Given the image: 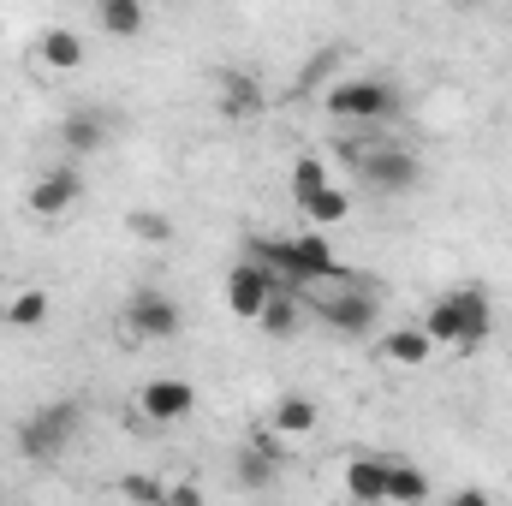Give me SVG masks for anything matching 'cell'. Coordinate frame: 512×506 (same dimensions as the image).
I'll return each mask as SVG.
<instances>
[{"label":"cell","mask_w":512,"mask_h":506,"mask_svg":"<svg viewBox=\"0 0 512 506\" xmlns=\"http://www.w3.org/2000/svg\"><path fill=\"white\" fill-rule=\"evenodd\" d=\"M334 155H340V161L352 167V179H358L364 191H376V197H405V191H417V179H423L417 149L399 143V137L352 131V137H334Z\"/></svg>","instance_id":"1"},{"label":"cell","mask_w":512,"mask_h":506,"mask_svg":"<svg viewBox=\"0 0 512 506\" xmlns=\"http://www.w3.org/2000/svg\"><path fill=\"white\" fill-rule=\"evenodd\" d=\"M423 334H429V346L441 352H477L489 334H495V304H489V292L483 286H453V292H441L435 304H429V316L417 322Z\"/></svg>","instance_id":"2"},{"label":"cell","mask_w":512,"mask_h":506,"mask_svg":"<svg viewBox=\"0 0 512 506\" xmlns=\"http://www.w3.org/2000/svg\"><path fill=\"white\" fill-rule=\"evenodd\" d=\"M298 304L304 310H316L334 334H376V322H382V298H376V286L364 280V274H334V280H316V286H304L298 292Z\"/></svg>","instance_id":"3"},{"label":"cell","mask_w":512,"mask_h":506,"mask_svg":"<svg viewBox=\"0 0 512 506\" xmlns=\"http://www.w3.org/2000/svg\"><path fill=\"white\" fill-rule=\"evenodd\" d=\"M78 423H84V405H78V399H54V405L30 411V417L18 423V459H30V465L60 459V453L72 447Z\"/></svg>","instance_id":"4"},{"label":"cell","mask_w":512,"mask_h":506,"mask_svg":"<svg viewBox=\"0 0 512 506\" xmlns=\"http://www.w3.org/2000/svg\"><path fill=\"white\" fill-rule=\"evenodd\" d=\"M322 108L334 114V120H346V126H382L399 114V90L387 84V78H340L328 96H322Z\"/></svg>","instance_id":"5"},{"label":"cell","mask_w":512,"mask_h":506,"mask_svg":"<svg viewBox=\"0 0 512 506\" xmlns=\"http://www.w3.org/2000/svg\"><path fill=\"white\" fill-rule=\"evenodd\" d=\"M120 328H126L131 340H173L185 328V310L161 286H137L126 298V310H120Z\"/></svg>","instance_id":"6"},{"label":"cell","mask_w":512,"mask_h":506,"mask_svg":"<svg viewBox=\"0 0 512 506\" xmlns=\"http://www.w3.org/2000/svg\"><path fill=\"white\" fill-rule=\"evenodd\" d=\"M191 411H197V387L185 376L143 381V393H137V423H143V435H149V429H173V423H185Z\"/></svg>","instance_id":"7"},{"label":"cell","mask_w":512,"mask_h":506,"mask_svg":"<svg viewBox=\"0 0 512 506\" xmlns=\"http://www.w3.org/2000/svg\"><path fill=\"white\" fill-rule=\"evenodd\" d=\"M280 292V280L268 274V268H256V262H233V274H227V310L239 316V322H256L262 310H268V298Z\"/></svg>","instance_id":"8"},{"label":"cell","mask_w":512,"mask_h":506,"mask_svg":"<svg viewBox=\"0 0 512 506\" xmlns=\"http://www.w3.org/2000/svg\"><path fill=\"white\" fill-rule=\"evenodd\" d=\"M78 197H84L78 167H48V173H36V185L24 191V209H30V215H42V221H60Z\"/></svg>","instance_id":"9"},{"label":"cell","mask_w":512,"mask_h":506,"mask_svg":"<svg viewBox=\"0 0 512 506\" xmlns=\"http://www.w3.org/2000/svg\"><path fill=\"white\" fill-rule=\"evenodd\" d=\"M340 483H346V501L352 506H387V459L352 453L340 465Z\"/></svg>","instance_id":"10"},{"label":"cell","mask_w":512,"mask_h":506,"mask_svg":"<svg viewBox=\"0 0 512 506\" xmlns=\"http://www.w3.org/2000/svg\"><path fill=\"white\" fill-rule=\"evenodd\" d=\"M316 423H322V411H316V399H304V393H286V399L268 411V435H274V441H310Z\"/></svg>","instance_id":"11"},{"label":"cell","mask_w":512,"mask_h":506,"mask_svg":"<svg viewBox=\"0 0 512 506\" xmlns=\"http://www.w3.org/2000/svg\"><path fill=\"white\" fill-rule=\"evenodd\" d=\"M298 215H304V233H334V227L352 221V191H346V185H328V191L304 197Z\"/></svg>","instance_id":"12"},{"label":"cell","mask_w":512,"mask_h":506,"mask_svg":"<svg viewBox=\"0 0 512 506\" xmlns=\"http://www.w3.org/2000/svg\"><path fill=\"white\" fill-rule=\"evenodd\" d=\"M376 358H382L387 370H423V364L435 358V346H429L423 328H393V334H382Z\"/></svg>","instance_id":"13"},{"label":"cell","mask_w":512,"mask_h":506,"mask_svg":"<svg viewBox=\"0 0 512 506\" xmlns=\"http://www.w3.org/2000/svg\"><path fill=\"white\" fill-rule=\"evenodd\" d=\"M429 495H435V483H429L423 465L387 459V506H429Z\"/></svg>","instance_id":"14"},{"label":"cell","mask_w":512,"mask_h":506,"mask_svg":"<svg viewBox=\"0 0 512 506\" xmlns=\"http://www.w3.org/2000/svg\"><path fill=\"white\" fill-rule=\"evenodd\" d=\"M60 143H66V155H96V149H108V114H96V108L66 114V120H60Z\"/></svg>","instance_id":"15"},{"label":"cell","mask_w":512,"mask_h":506,"mask_svg":"<svg viewBox=\"0 0 512 506\" xmlns=\"http://www.w3.org/2000/svg\"><path fill=\"white\" fill-rule=\"evenodd\" d=\"M36 60H42L48 72H78V66H84V36H78V30H66V24H54V30H42Z\"/></svg>","instance_id":"16"},{"label":"cell","mask_w":512,"mask_h":506,"mask_svg":"<svg viewBox=\"0 0 512 506\" xmlns=\"http://www.w3.org/2000/svg\"><path fill=\"white\" fill-rule=\"evenodd\" d=\"M274 465H280V459H274V435H268V429H262L256 441H245L239 459H233V471H239L245 489H268V483H274Z\"/></svg>","instance_id":"17"},{"label":"cell","mask_w":512,"mask_h":506,"mask_svg":"<svg viewBox=\"0 0 512 506\" xmlns=\"http://www.w3.org/2000/svg\"><path fill=\"white\" fill-rule=\"evenodd\" d=\"M256 328H262L268 340H292V334L304 328V304H298L292 292H274V298H268V310L256 316Z\"/></svg>","instance_id":"18"},{"label":"cell","mask_w":512,"mask_h":506,"mask_svg":"<svg viewBox=\"0 0 512 506\" xmlns=\"http://www.w3.org/2000/svg\"><path fill=\"white\" fill-rule=\"evenodd\" d=\"M221 114H233V120L262 114V84H256L251 72H227L221 78Z\"/></svg>","instance_id":"19"},{"label":"cell","mask_w":512,"mask_h":506,"mask_svg":"<svg viewBox=\"0 0 512 506\" xmlns=\"http://www.w3.org/2000/svg\"><path fill=\"white\" fill-rule=\"evenodd\" d=\"M6 322H12L18 334L42 328V322H48V292H42V286H18V292H12V304H6Z\"/></svg>","instance_id":"20"},{"label":"cell","mask_w":512,"mask_h":506,"mask_svg":"<svg viewBox=\"0 0 512 506\" xmlns=\"http://www.w3.org/2000/svg\"><path fill=\"white\" fill-rule=\"evenodd\" d=\"M96 24H102L108 36H137V30L149 24V12H143L137 0H102V6H96Z\"/></svg>","instance_id":"21"},{"label":"cell","mask_w":512,"mask_h":506,"mask_svg":"<svg viewBox=\"0 0 512 506\" xmlns=\"http://www.w3.org/2000/svg\"><path fill=\"white\" fill-rule=\"evenodd\" d=\"M334 179H328V155H298L292 161V203H304V197H316V191H328Z\"/></svg>","instance_id":"22"},{"label":"cell","mask_w":512,"mask_h":506,"mask_svg":"<svg viewBox=\"0 0 512 506\" xmlns=\"http://www.w3.org/2000/svg\"><path fill=\"white\" fill-rule=\"evenodd\" d=\"M167 477H155V471H126L120 477V495H126L131 506H167Z\"/></svg>","instance_id":"23"},{"label":"cell","mask_w":512,"mask_h":506,"mask_svg":"<svg viewBox=\"0 0 512 506\" xmlns=\"http://www.w3.org/2000/svg\"><path fill=\"white\" fill-rule=\"evenodd\" d=\"M126 233L137 245H167V239H173V221L155 215V209H137V215H126Z\"/></svg>","instance_id":"24"},{"label":"cell","mask_w":512,"mask_h":506,"mask_svg":"<svg viewBox=\"0 0 512 506\" xmlns=\"http://www.w3.org/2000/svg\"><path fill=\"white\" fill-rule=\"evenodd\" d=\"M441 506H495V501H489L483 489H453V495H447Z\"/></svg>","instance_id":"25"},{"label":"cell","mask_w":512,"mask_h":506,"mask_svg":"<svg viewBox=\"0 0 512 506\" xmlns=\"http://www.w3.org/2000/svg\"><path fill=\"white\" fill-rule=\"evenodd\" d=\"M167 506H203V495H197L191 483H173V489H167Z\"/></svg>","instance_id":"26"}]
</instances>
